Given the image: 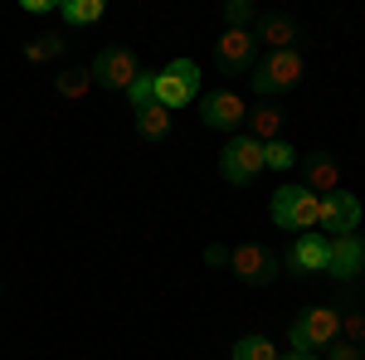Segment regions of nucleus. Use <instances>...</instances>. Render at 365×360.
<instances>
[{"label":"nucleus","instance_id":"obj_1","mask_svg":"<svg viewBox=\"0 0 365 360\" xmlns=\"http://www.w3.org/2000/svg\"><path fill=\"white\" fill-rule=\"evenodd\" d=\"M307 78V54L302 49H282V54H268L253 63V93L273 98V93H287Z\"/></svg>","mask_w":365,"mask_h":360},{"label":"nucleus","instance_id":"obj_5","mask_svg":"<svg viewBox=\"0 0 365 360\" xmlns=\"http://www.w3.org/2000/svg\"><path fill=\"white\" fill-rule=\"evenodd\" d=\"M195 93H200V68L190 58H175V63H166V68L156 73V103L166 112L195 103Z\"/></svg>","mask_w":365,"mask_h":360},{"label":"nucleus","instance_id":"obj_15","mask_svg":"<svg viewBox=\"0 0 365 360\" xmlns=\"http://www.w3.org/2000/svg\"><path fill=\"white\" fill-rule=\"evenodd\" d=\"M137 132H141L146 141H161V137L170 132V112L161 108V103H151V108H141V112H137Z\"/></svg>","mask_w":365,"mask_h":360},{"label":"nucleus","instance_id":"obj_27","mask_svg":"<svg viewBox=\"0 0 365 360\" xmlns=\"http://www.w3.org/2000/svg\"><path fill=\"white\" fill-rule=\"evenodd\" d=\"M278 360H322V356H307V351H287V356H278Z\"/></svg>","mask_w":365,"mask_h":360},{"label":"nucleus","instance_id":"obj_10","mask_svg":"<svg viewBox=\"0 0 365 360\" xmlns=\"http://www.w3.org/2000/svg\"><path fill=\"white\" fill-rule=\"evenodd\" d=\"M331 253H327V273L341 277V282H351V277L365 273V239L361 234H341V239H327Z\"/></svg>","mask_w":365,"mask_h":360},{"label":"nucleus","instance_id":"obj_23","mask_svg":"<svg viewBox=\"0 0 365 360\" xmlns=\"http://www.w3.org/2000/svg\"><path fill=\"white\" fill-rule=\"evenodd\" d=\"M253 20H258L253 0H229V5H225V25H229V29H249Z\"/></svg>","mask_w":365,"mask_h":360},{"label":"nucleus","instance_id":"obj_4","mask_svg":"<svg viewBox=\"0 0 365 360\" xmlns=\"http://www.w3.org/2000/svg\"><path fill=\"white\" fill-rule=\"evenodd\" d=\"M258 170H263V141H253L249 132H234L229 146L220 151V175L229 185H249L258 180Z\"/></svg>","mask_w":365,"mask_h":360},{"label":"nucleus","instance_id":"obj_18","mask_svg":"<svg viewBox=\"0 0 365 360\" xmlns=\"http://www.w3.org/2000/svg\"><path fill=\"white\" fill-rule=\"evenodd\" d=\"M54 88H58V98H83V93H93V68H63L54 78Z\"/></svg>","mask_w":365,"mask_h":360},{"label":"nucleus","instance_id":"obj_8","mask_svg":"<svg viewBox=\"0 0 365 360\" xmlns=\"http://www.w3.org/2000/svg\"><path fill=\"white\" fill-rule=\"evenodd\" d=\"M200 117H205V127H215V132H234L239 122H249V108H244V98H239L234 88H215V93L200 98Z\"/></svg>","mask_w":365,"mask_h":360},{"label":"nucleus","instance_id":"obj_12","mask_svg":"<svg viewBox=\"0 0 365 360\" xmlns=\"http://www.w3.org/2000/svg\"><path fill=\"white\" fill-rule=\"evenodd\" d=\"M327 253H331V244L322 234H297L282 263H287V273H327Z\"/></svg>","mask_w":365,"mask_h":360},{"label":"nucleus","instance_id":"obj_17","mask_svg":"<svg viewBox=\"0 0 365 360\" xmlns=\"http://www.w3.org/2000/svg\"><path fill=\"white\" fill-rule=\"evenodd\" d=\"M63 44H68V39H63L58 29H49V34H39V39H29V44H25V58H29V63H49V58L63 54Z\"/></svg>","mask_w":365,"mask_h":360},{"label":"nucleus","instance_id":"obj_19","mask_svg":"<svg viewBox=\"0 0 365 360\" xmlns=\"http://www.w3.org/2000/svg\"><path fill=\"white\" fill-rule=\"evenodd\" d=\"M68 25H98L103 20V0H63L58 5Z\"/></svg>","mask_w":365,"mask_h":360},{"label":"nucleus","instance_id":"obj_16","mask_svg":"<svg viewBox=\"0 0 365 360\" xmlns=\"http://www.w3.org/2000/svg\"><path fill=\"white\" fill-rule=\"evenodd\" d=\"M278 127H282L278 108H253L249 112V137L253 141H278Z\"/></svg>","mask_w":365,"mask_h":360},{"label":"nucleus","instance_id":"obj_14","mask_svg":"<svg viewBox=\"0 0 365 360\" xmlns=\"http://www.w3.org/2000/svg\"><path fill=\"white\" fill-rule=\"evenodd\" d=\"M253 39L268 44V54H282V49H297L302 29L292 25L287 15H258V34H253Z\"/></svg>","mask_w":365,"mask_h":360},{"label":"nucleus","instance_id":"obj_2","mask_svg":"<svg viewBox=\"0 0 365 360\" xmlns=\"http://www.w3.org/2000/svg\"><path fill=\"white\" fill-rule=\"evenodd\" d=\"M341 336V307H307L297 322H292V351H327L331 341Z\"/></svg>","mask_w":365,"mask_h":360},{"label":"nucleus","instance_id":"obj_20","mask_svg":"<svg viewBox=\"0 0 365 360\" xmlns=\"http://www.w3.org/2000/svg\"><path fill=\"white\" fill-rule=\"evenodd\" d=\"M234 360H278V351L268 336H244V341H234Z\"/></svg>","mask_w":365,"mask_h":360},{"label":"nucleus","instance_id":"obj_6","mask_svg":"<svg viewBox=\"0 0 365 360\" xmlns=\"http://www.w3.org/2000/svg\"><path fill=\"white\" fill-rule=\"evenodd\" d=\"M229 268H234L239 282H249V287H268L278 277L282 258L273 249H263V244H239V249H229Z\"/></svg>","mask_w":365,"mask_h":360},{"label":"nucleus","instance_id":"obj_25","mask_svg":"<svg viewBox=\"0 0 365 360\" xmlns=\"http://www.w3.org/2000/svg\"><path fill=\"white\" fill-rule=\"evenodd\" d=\"M327 360H365V346H351V341H331V346H327Z\"/></svg>","mask_w":365,"mask_h":360},{"label":"nucleus","instance_id":"obj_7","mask_svg":"<svg viewBox=\"0 0 365 360\" xmlns=\"http://www.w3.org/2000/svg\"><path fill=\"white\" fill-rule=\"evenodd\" d=\"M88 68H93V83H98V88H122V93H127V88L146 73V68L137 63V54H132V49H122V44L103 49V54L93 58Z\"/></svg>","mask_w":365,"mask_h":360},{"label":"nucleus","instance_id":"obj_13","mask_svg":"<svg viewBox=\"0 0 365 360\" xmlns=\"http://www.w3.org/2000/svg\"><path fill=\"white\" fill-rule=\"evenodd\" d=\"M302 175H307L312 195H336L341 190V161L331 156V151H312V156H302Z\"/></svg>","mask_w":365,"mask_h":360},{"label":"nucleus","instance_id":"obj_11","mask_svg":"<svg viewBox=\"0 0 365 360\" xmlns=\"http://www.w3.org/2000/svg\"><path fill=\"white\" fill-rule=\"evenodd\" d=\"M253 49H258V39H253L249 29H225L215 54H220V68L239 78V73H253Z\"/></svg>","mask_w":365,"mask_h":360},{"label":"nucleus","instance_id":"obj_3","mask_svg":"<svg viewBox=\"0 0 365 360\" xmlns=\"http://www.w3.org/2000/svg\"><path fill=\"white\" fill-rule=\"evenodd\" d=\"M273 224L278 229H317L322 224V195H312L307 185L273 190Z\"/></svg>","mask_w":365,"mask_h":360},{"label":"nucleus","instance_id":"obj_24","mask_svg":"<svg viewBox=\"0 0 365 360\" xmlns=\"http://www.w3.org/2000/svg\"><path fill=\"white\" fill-rule=\"evenodd\" d=\"M341 341L365 346V312H341Z\"/></svg>","mask_w":365,"mask_h":360},{"label":"nucleus","instance_id":"obj_9","mask_svg":"<svg viewBox=\"0 0 365 360\" xmlns=\"http://www.w3.org/2000/svg\"><path fill=\"white\" fill-rule=\"evenodd\" d=\"M356 224H361V200L351 190L322 195V224L317 229H327L331 239H341V234H356Z\"/></svg>","mask_w":365,"mask_h":360},{"label":"nucleus","instance_id":"obj_26","mask_svg":"<svg viewBox=\"0 0 365 360\" xmlns=\"http://www.w3.org/2000/svg\"><path fill=\"white\" fill-rule=\"evenodd\" d=\"M49 10H54L49 0H25V15H49Z\"/></svg>","mask_w":365,"mask_h":360},{"label":"nucleus","instance_id":"obj_22","mask_svg":"<svg viewBox=\"0 0 365 360\" xmlns=\"http://www.w3.org/2000/svg\"><path fill=\"white\" fill-rule=\"evenodd\" d=\"M127 103H132V112L151 108V103H156V73H141L137 83L127 88Z\"/></svg>","mask_w":365,"mask_h":360},{"label":"nucleus","instance_id":"obj_21","mask_svg":"<svg viewBox=\"0 0 365 360\" xmlns=\"http://www.w3.org/2000/svg\"><path fill=\"white\" fill-rule=\"evenodd\" d=\"M263 166H273V170H292L297 166V151L287 146V141H263Z\"/></svg>","mask_w":365,"mask_h":360}]
</instances>
